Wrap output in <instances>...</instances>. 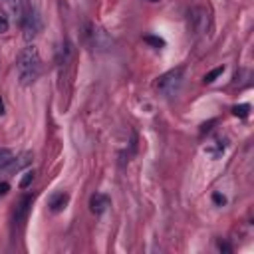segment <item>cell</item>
<instances>
[{
	"label": "cell",
	"instance_id": "1",
	"mask_svg": "<svg viewBox=\"0 0 254 254\" xmlns=\"http://www.w3.org/2000/svg\"><path fill=\"white\" fill-rule=\"evenodd\" d=\"M42 69V60L38 54V48L28 46L20 52L18 62H16V73H18V81L20 85H30L38 79Z\"/></svg>",
	"mask_w": 254,
	"mask_h": 254
},
{
	"label": "cell",
	"instance_id": "2",
	"mask_svg": "<svg viewBox=\"0 0 254 254\" xmlns=\"http://www.w3.org/2000/svg\"><path fill=\"white\" fill-rule=\"evenodd\" d=\"M181 85H183V67H175V69L163 73V75L159 77V81H157V89H159L165 97L177 95L179 89H181Z\"/></svg>",
	"mask_w": 254,
	"mask_h": 254
},
{
	"label": "cell",
	"instance_id": "3",
	"mask_svg": "<svg viewBox=\"0 0 254 254\" xmlns=\"http://www.w3.org/2000/svg\"><path fill=\"white\" fill-rule=\"evenodd\" d=\"M22 30H24V40L26 42H32L40 30H42V18H40V12L36 8H28L24 10V16H22Z\"/></svg>",
	"mask_w": 254,
	"mask_h": 254
},
{
	"label": "cell",
	"instance_id": "4",
	"mask_svg": "<svg viewBox=\"0 0 254 254\" xmlns=\"http://www.w3.org/2000/svg\"><path fill=\"white\" fill-rule=\"evenodd\" d=\"M189 26L194 34H204L208 30V10L202 6H194L189 10Z\"/></svg>",
	"mask_w": 254,
	"mask_h": 254
},
{
	"label": "cell",
	"instance_id": "5",
	"mask_svg": "<svg viewBox=\"0 0 254 254\" xmlns=\"http://www.w3.org/2000/svg\"><path fill=\"white\" fill-rule=\"evenodd\" d=\"M87 40H89V46L93 48V50H107L109 46H111V38L105 34V30L103 28H99V26H89V30H87Z\"/></svg>",
	"mask_w": 254,
	"mask_h": 254
},
{
	"label": "cell",
	"instance_id": "6",
	"mask_svg": "<svg viewBox=\"0 0 254 254\" xmlns=\"http://www.w3.org/2000/svg\"><path fill=\"white\" fill-rule=\"evenodd\" d=\"M30 206H32V196H22L20 202L16 204V210H14V224H16V226H20V224L26 220Z\"/></svg>",
	"mask_w": 254,
	"mask_h": 254
},
{
	"label": "cell",
	"instance_id": "7",
	"mask_svg": "<svg viewBox=\"0 0 254 254\" xmlns=\"http://www.w3.org/2000/svg\"><path fill=\"white\" fill-rule=\"evenodd\" d=\"M107 206H109V196H107V194H103V192L91 194V198H89V208H91L93 214H103Z\"/></svg>",
	"mask_w": 254,
	"mask_h": 254
},
{
	"label": "cell",
	"instance_id": "8",
	"mask_svg": "<svg viewBox=\"0 0 254 254\" xmlns=\"http://www.w3.org/2000/svg\"><path fill=\"white\" fill-rule=\"evenodd\" d=\"M69 202V194L67 192H56L52 198H50V210L52 212H62Z\"/></svg>",
	"mask_w": 254,
	"mask_h": 254
},
{
	"label": "cell",
	"instance_id": "9",
	"mask_svg": "<svg viewBox=\"0 0 254 254\" xmlns=\"http://www.w3.org/2000/svg\"><path fill=\"white\" fill-rule=\"evenodd\" d=\"M16 165V157L10 149H0V171H8Z\"/></svg>",
	"mask_w": 254,
	"mask_h": 254
},
{
	"label": "cell",
	"instance_id": "10",
	"mask_svg": "<svg viewBox=\"0 0 254 254\" xmlns=\"http://www.w3.org/2000/svg\"><path fill=\"white\" fill-rule=\"evenodd\" d=\"M204 153H206V155H210L212 159L220 157V155L224 153V141H220V139H214L210 145H206V147H204Z\"/></svg>",
	"mask_w": 254,
	"mask_h": 254
},
{
	"label": "cell",
	"instance_id": "11",
	"mask_svg": "<svg viewBox=\"0 0 254 254\" xmlns=\"http://www.w3.org/2000/svg\"><path fill=\"white\" fill-rule=\"evenodd\" d=\"M222 71H224V65H218V67H214L212 71H208L206 75H204V83H212L218 75H222Z\"/></svg>",
	"mask_w": 254,
	"mask_h": 254
},
{
	"label": "cell",
	"instance_id": "12",
	"mask_svg": "<svg viewBox=\"0 0 254 254\" xmlns=\"http://www.w3.org/2000/svg\"><path fill=\"white\" fill-rule=\"evenodd\" d=\"M248 111H250V105L248 103H242V105H234L232 107V113L236 115V117H248Z\"/></svg>",
	"mask_w": 254,
	"mask_h": 254
},
{
	"label": "cell",
	"instance_id": "13",
	"mask_svg": "<svg viewBox=\"0 0 254 254\" xmlns=\"http://www.w3.org/2000/svg\"><path fill=\"white\" fill-rule=\"evenodd\" d=\"M143 40H145L147 44L155 46V48H163V46H165V40H163V38H159V36H145Z\"/></svg>",
	"mask_w": 254,
	"mask_h": 254
},
{
	"label": "cell",
	"instance_id": "14",
	"mask_svg": "<svg viewBox=\"0 0 254 254\" xmlns=\"http://www.w3.org/2000/svg\"><path fill=\"white\" fill-rule=\"evenodd\" d=\"M32 181H34V171H26L22 181H20V189H28L32 185Z\"/></svg>",
	"mask_w": 254,
	"mask_h": 254
},
{
	"label": "cell",
	"instance_id": "15",
	"mask_svg": "<svg viewBox=\"0 0 254 254\" xmlns=\"http://www.w3.org/2000/svg\"><path fill=\"white\" fill-rule=\"evenodd\" d=\"M8 28H10V20H8V16H6V14H2V12H0V34L8 32Z\"/></svg>",
	"mask_w": 254,
	"mask_h": 254
},
{
	"label": "cell",
	"instance_id": "16",
	"mask_svg": "<svg viewBox=\"0 0 254 254\" xmlns=\"http://www.w3.org/2000/svg\"><path fill=\"white\" fill-rule=\"evenodd\" d=\"M212 200H214L216 204H220V206H222V204L226 202V198H224V196H222L220 192H214V194H212Z\"/></svg>",
	"mask_w": 254,
	"mask_h": 254
},
{
	"label": "cell",
	"instance_id": "17",
	"mask_svg": "<svg viewBox=\"0 0 254 254\" xmlns=\"http://www.w3.org/2000/svg\"><path fill=\"white\" fill-rule=\"evenodd\" d=\"M8 189H10L8 183H0V196H4V194L8 192Z\"/></svg>",
	"mask_w": 254,
	"mask_h": 254
},
{
	"label": "cell",
	"instance_id": "18",
	"mask_svg": "<svg viewBox=\"0 0 254 254\" xmlns=\"http://www.w3.org/2000/svg\"><path fill=\"white\" fill-rule=\"evenodd\" d=\"M0 115H4V99H2V95H0Z\"/></svg>",
	"mask_w": 254,
	"mask_h": 254
},
{
	"label": "cell",
	"instance_id": "19",
	"mask_svg": "<svg viewBox=\"0 0 254 254\" xmlns=\"http://www.w3.org/2000/svg\"><path fill=\"white\" fill-rule=\"evenodd\" d=\"M149 2H159V0H149Z\"/></svg>",
	"mask_w": 254,
	"mask_h": 254
}]
</instances>
